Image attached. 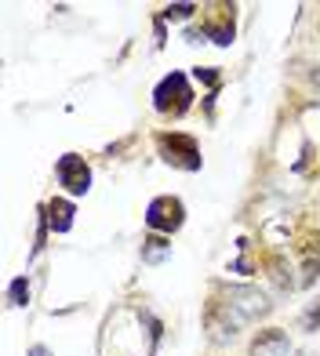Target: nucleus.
Returning a JSON list of instances; mask_svg holds the SVG:
<instances>
[{"label":"nucleus","instance_id":"39448f33","mask_svg":"<svg viewBox=\"0 0 320 356\" xmlns=\"http://www.w3.org/2000/svg\"><path fill=\"white\" fill-rule=\"evenodd\" d=\"M55 178H58V186H66V193H73V197H84V193L91 189V171L84 164V156H77V153L58 156Z\"/></svg>","mask_w":320,"mask_h":356},{"label":"nucleus","instance_id":"9d476101","mask_svg":"<svg viewBox=\"0 0 320 356\" xmlns=\"http://www.w3.org/2000/svg\"><path fill=\"white\" fill-rule=\"evenodd\" d=\"M44 211H47V222H51L55 233H70V225H73V204L70 200H51Z\"/></svg>","mask_w":320,"mask_h":356},{"label":"nucleus","instance_id":"4468645a","mask_svg":"<svg viewBox=\"0 0 320 356\" xmlns=\"http://www.w3.org/2000/svg\"><path fill=\"white\" fill-rule=\"evenodd\" d=\"M313 323H320V302H313L306 313H302V327L306 331H313Z\"/></svg>","mask_w":320,"mask_h":356},{"label":"nucleus","instance_id":"9b49d317","mask_svg":"<svg viewBox=\"0 0 320 356\" xmlns=\"http://www.w3.org/2000/svg\"><path fill=\"white\" fill-rule=\"evenodd\" d=\"M168 251H171V244H164L160 236H150L146 248H142V262H160V258H164Z\"/></svg>","mask_w":320,"mask_h":356},{"label":"nucleus","instance_id":"dca6fc26","mask_svg":"<svg viewBox=\"0 0 320 356\" xmlns=\"http://www.w3.org/2000/svg\"><path fill=\"white\" fill-rule=\"evenodd\" d=\"M317 84H320V70H317Z\"/></svg>","mask_w":320,"mask_h":356},{"label":"nucleus","instance_id":"20e7f679","mask_svg":"<svg viewBox=\"0 0 320 356\" xmlns=\"http://www.w3.org/2000/svg\"><path fill=\"white\" fill-rule=\"evenodd\" d=\"M189 99H193V95H189V84H186L182 73H168V76L157 84V91H153L157 113H171V117L186 113V109H189Z\"/></svg>","mask_w":320,"mask_h":356},{"label":"nucleus","instance_id":"2eb2a0df","mask_svg":"<svg viewBox=\"0 0 320 356\" xmlns=\"http://www.w3.org/2000/svg\"><path fill=\"white\" fill-rule=\"evenodd\" d=\"M29 356H47V349L44 346H33V349H29Z\"/></svg>","mask_w":320,"mask_h":356},{"label":"nucleus","instance_id":"f03ea898","mask_svg":"<svg viewBox=\"0 0 320 356\" xmlns=\"http://www.w3.org/2000/svg\"><path fill=\"white\" fill-rule=\"evenodd\" d=\"M269 313V302L259 287H226V295H222V302H215L211 309H207V323H211V331L218 342H226V338H233L244 323L259 320Z\"/></svg>","mask_w":320,"mask_h":356},{"label":"nucleus","instance_id":"ddd939ff","mask_svg":"<svg viewBox=\"0 0 320 356\" xmlns=\"http://www.w3.org/2000/svg\"><path fill=\"white\" fill-rule=\"evenodd\" d=\"M193 11H200V8H197V4H171V8H164V15H168V19H175V22L189 19Z\"/></svg>","mask_w":320,"mask_h":356},{"label":"nucleus","instance_id":"7ed1b4c3","mask_svg":"<svg viewBox=\"0 0 320 356\" xmlns=\"http://www.w3.org/2000/svg\"><path fill=\"white\" fill-rule=\"evenodd\" d=\"M157 145H160V153H164V160L171 168H182V171H197L200 168V145H197V138L179 135V131H171V135L160 131Z\"/></svg>","mask_w":320,"mask_h":356},{"label":"nucleus","instance_id":"f257e3e1","mask_svg":"<svg viewBox=\"0 0 320 356\" xmlns=\"http://www.w3.org/2000/svg\"><path fill=\"white\" fill-rule=\"evenodd\" d=\"M160 342V323L138 305L109 309L99 331V356H153Z\"/></svg>","mask_w":320,"mask_h":356},{"label":"nucleus","instance_id":"f8f14e48","mask_svg":"<svg viewBox=\"0 0 320 356\" xmlns=\"http://www.w3.org/2000/svg\"><path fill=\"white\" fill-rule=\"evenodd\" d=\"M8 298H11V305H26V298H29V284H26V277H19V280L11 284Z\"/></svg>","mask_w":320,"mask_h":356},{"label":"nucleus","instance_id":"0eeeda50","mask_svg":"<svg viewBox=\"0 0 320 356\" xmlns=\"http://www.w3.org/2000/svg\"><path fill=\"white\" fill-rule=\"evenodd\" d=\"M215 15H204V26H200V33L207 40H215L226 47L233 40V4H215L211 8Z\"/></svg>","mask_w":320,"mask_h":356},{"label":"nucleus","instance_id":"1a4fd4ad","mask_svg":"<svg viewBox=\"0 0 320 356\" xmlns=\"http://www.w3.org/2000/svg\"><path fill=\"white\" fill-rule=\"evenodd\" d=\"M317 273H320V233L302 244V284H313Z\"/></svg>","mask_w":320,"mask_h":356},{"label":"nucleus","instance_id":"6e6552de","mask_svg":"<svg viewBox=\"0 0 320 356\" xmlns=\"http://www.w3.org/2000/svg\"><path fill=\"white\" fill-rule=\"evenodd\" d=\"M291 353V342H287V334L280 327H266L255 334V342L248 349V356H287Z\"/></svg>","mask_w":320,"mask_h":356},{"label":"nucleus","instance_id":"423d86ee","mask_svg":"<svg viewBox=\"0 0 320 356\" xmlns=\"http://www.w3.org/2000/svg\"><path fill=\"white\" fill-rule=\"evenodd\" d=\"M186 218V207L179 197H157L150 207H146V225L157 233H175Z\"/></svg>","mask_w":320,"mask_h":356}]
</instances>
